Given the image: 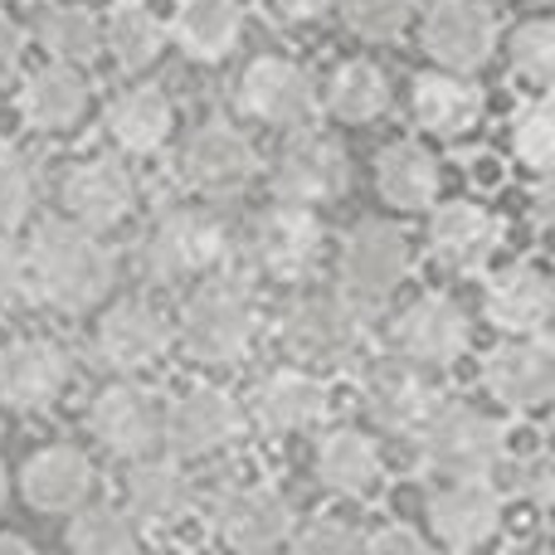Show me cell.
<instances>
[{
    "label": "cell",
    "instance_id": "1f68e13d",
    "mask_svg": "<svg viewBox=\"0 0 555 555\" xmlns=\"http://www.w3.org/2000/svg\"><path fill=\"white\" fill-rule=\"evenodd\" d=\"M171 127H176V107L162 88H127V93L107 107V137H113L127 156L162 152Z\"/></svg>",
    "mask_w": 555,
    "mask_h": 555
},
{
    "label": "cell",
    "instance_id": "d590c367",
    "mask_svg": "<svg viewBox=\"0 0 555 555\" xmlns=\"http://www.w3.org/2000/svg\"><path fill=\"white\" fill-rule=\"evenodd\" d=\"M68 546L83 555H122L142 546V527L127 517V507L83 502V507H74V521H68Z\"/></svg>",
    "mask_w": 555,
    "mask_h": 555
},
{
    "label": "cell",
    "instance_id": "4fadbf2b",
    "mask_svg": "<svg viewBox=\"0 0 555 555\" xmlns=\"http://www.w3.org/2000/svg\"><path fill=\"white\" fill-rule=\"evenodd\" d=\"M346 152L336 137L322 132H297L278 146L273 156V191L278 201H293V205H322L332 195L346 191Z\"/></svg>",
    "mask_w": 555,
    "mask_h": 555
},
{
    "label": "cell",
    "instance_id": "60d3db41",
    "mask_svg": "<svg viewBox=\"0 0 555 555\" xmlns=\"http://www.w3.org/2000/svg\"><path fill=\"white\" fill-rule=\"evenodd\" d=\"M35 205V176L20 156L0 152V234H15Z\"/></svg>",
    "mask_w": 555,
    "mask_h": 555
},
{
    "label": "cell",
    "instance_id": "c3c4849f",
    "mask_svg": "<svg viewBox=\"0 0 555 555\" xmlns=\"http://www.w3.org/2000/svg\"><path fill=\"white\" fill-rule=\"evenodd\" d=\"M5 492H10V468L0 463V502H5Z\"/></svg>",
    "mask_w": 555,
    "mask_h": 555
},
{
    "label": "cell",
    "instance_id": "9c48e42d",
    "mask_svg": "<svg viewBox=\"0 0 555 555\" xmlns=\"http://www.w3.org/2000/svg\"><path fill=\"white\" fill-rule=\"evenodd\" d=\"M390 341L400 361H414L424 371H449L468 351V312L449 293H424L410 307H400Z\"/></svg>",
    "mask_w": 555,
    "mask_h": 555
},
{
    "label": "cell",
    "instance_id": "e575fe53",
    "mask_svg": "<svg viewBox=\"0 0 555 555\" xmlns=\"http://www.w3.org/2000/svg\"><path fill=\"white\" fill-rule=\"evenodd\" d=\"M326 107H332V117H341V122H375V117L390 107V83H385V74L375 64L351 59V64H341L332 74V83H326Z\"/></svg>",
    "mask_w": 555,
    "mask_h": 555
},
{
    "label": "cell",
    "instance_id": "7a4b0ae2",
    "mask_svg": "<svg viewBox=\"0 0 555 555\" xmlns=\"http://www.w3.org/2000/svg\"><path fill=\"white\" fill-rule=\"evenodd\" d=\"M259 336L254 297L230 278H205L181 307V341L201 365H234Z\"/></svg>",
    "mask_w": 555,
    "mask_h": 555
},
{
    "label": "cell",
    "instance_id": "7402d4cb",
    "mask_svg": "<svg viewBox=\"0 0 555 555\" xmlns=\"http://www.w3.org/2000/svg\"><path fill=\"white\" fill-rule=\"evenodd\" d=\"M132 205H137V181L113 156L78 162L64 176V210L83 230H113V224H122L132 215Z\"/></svg>",
    "mask_w": 555,
    "mask_h": 555
},
{
    "label": "cell",
    "instance_id": "ac0fdd59",
    "mask_svg": "<svg viewBox=\"0 0 555 555\" xmlns=\"http://www.w3.org/2000/svg\"><path fill=\"white\" fill-rule=\"evenodd\" d=\"M293 521H297L293 502H287L278 488H263V482L230 488L220 502H215V531H220V541L234 546V551H278V546H287Z\"/></svg>",
    "mask_w": 555,
    "mask_h": 555
},
{
    "label": "cell",
    "instance_id": "8fae6325",
    "mask_svg": "<svg viewBox=\"0 0 555 555\" xmlns=\"http://www.w3.org/2000/svg\"><path fill=\"white\" fill-rule=\"evenodd\" d=\"M68 356L49 336H20L0 351V404L15 414L54 410L68 390Z\"/></svg>",
    "mask_w": 555,
    "mask_h": 555
},
{
    "label": "cell",
    "instance_id": "f546056e",
    "mask_svg": "<svg viewBox=\"0 0 555 555\" xmlns=\"http://www.w3.org/2000/svg\"><path fill=\"white\" fill-rule=\"evenodd\" d=\"M375 191L385 205L404 215H420L439 201V162L420 142H390L375 156Z\"/></svg>",
    "mask_w": 555,
    "mask_h": 555
},
{
    "label": "cell",
    "instance_id": "83f0119b",
    "mask_svg": "<svg viewBox=\"0 0 555 555\" xmlns=\"http://www.w3.org/2000/svg\"><path fill=\"white\" fill-rule=\"evenodd\" d=\"M551 307H555L551 278H546V269H537V263H512V269H502L488 283V297H482L488 322L498 326V332H507V336L546 332Z\"/></svg>",
    "mask_w": 555,
    "mask_h": 555
},
{
    "label": "cell",
    "instance_id": "9a60e30c",
    "mask_svg": "<svg viewBox=\"0 0 555 555\" xmlns=\"http://www.w3.org/2000/svg\"><path fill=\"white\" fill-rule=\"evenodd\" d=\"M240 107L269 127H302L317 107V78L307 74L297 59L263 54L244 68Z\"/></svg>",
    "mask_w": 555,
    "mask_h": 555
},
{
    "label": "cell",
    "instance_id": "484cf974",
    "mask_svg": "<svg viewBox=\"0 0 555 555\" xmlns=\"http://www.w3.org/2000/svg\"><path fill=\"white\" fill-rule=\"evenodd\" d=\"M317 482H322L326 492H336V498H351V502H365L380 492L385 482V459H380V443L371 439V434L361 429H326L322 439H317Z\"/></svg>",
    "mask_w": 555,
    "mask_h": 555
},
{
    "label": "cell",
    "instance_id": "cb8c5ba5",
    "mask_svg": "<svg viewBox=\"0 0 555 555\" xmlns=\"http://www.w3.org/2000/svg\"><path fill=\"white\" fill-rule=\"evenodd\" d=\"M498 215L478 201H449L429 215V254L453 273H478L498 254Z\"/></svg>",
    "mask_w": 555,
    "mask_h": 555
},
{
    "label": "cell",
    "instance_id": "f1b7e54d",
    "mask_svg": "<svg viewBox=\"0 0 555 555\" xmlns=\"http://www.w3.org/2000/svg\"><path fill=\"white\" fill-rule=\"evenodd\" d=\"M20 113L35 132H74L88 113V78L78 64H44L20 88Z\"/></svg>",
    "mask_w": 555,
    "mask_h": 555
},
{
    "label": "cell",
    "instance_id": "7c38bea8",
    "mask_svg": "<svg viewBox=\"0 0 555 555\" xmlns=\"http://www.w3.org/2000/svg\"><path fill=\"white\" fill-rule=\"evenodd\" d=\"M498 49V20L482 0H434L424 15V54L453 74H478Z\"/></svg>",
    "mask_w": 555,
    "mask_h": 555
},
{
    "label": "cell",
    "instance_id": "8992f818",
    "mask_svg": "<svg viewBox=\"0 0 555 555\" xmlns=\"http://www.w3.org/2000/svg\"><path fill=\"white\" fill-rule=\"evenodd\" d=\"M336 273H341V293L371 317L410 273V234L390 220H361L346 234Z\"/></svg>",
    "mask_w": 555,
    "mask_h": 555
},
{
    "label": "cell",
    "instance_id": "f6af8a7d",
    "mask_svg": "<svg viewBox=\"0 0 555 555\" xmlns=\"http://www.w3.org/2000/svg\"><path fill=\"white\" fill-rule=\"evenodd\" d=\"M20 54H25V29H20L10 15H0V78L15 74Z\"/></svg>",
    "mask_w": 555,
    "mask_h": 555
},
{
    "label": "cell",
    "instance_id": "4dcf8cb0",
    "mask_svg": "<svg viewBox=\"0 0 555 555\" xmlns=\"http://www.w3.org/2000/svg\"><path fill=\"white\" fill-rule=\"evenodd\" d=\"M171 35H176V44L185 49V59H195V64H220L244 39V5L240 0H185V5L176 10Z\"/></svg>",
    "mask_w": 555,
    "mask_h": 555
},
{
    "label": "cell",
    "instance_id": "ab89813d",
    "mask_svg": "<svg viewBox=\"0 0 555 555\" xmlns=\"http://www.w3.org/2000/svg\"><path fill=\"white\" fill-rule=\"evenodd\" d=\"M287 546L302 555H346V551H361V531L346 527L341 517H307V521H293Z\"/></svg>",
    "mask_w": 555,
    "mask_h": 555
},
{
    "label": "cell",
    "instance_id": "836d02e7",
    "mask_svg": "<svg viewBox=\"0 0 555 555\" xmlns=\"http://www.w3.org/2000/svg\"><path fill=\"white\" fill-rule=\"evenodd\" d=\"M35 35L59 64H93L103 54V20L88 5H49Z\"/></svg>",
    "mask_w": 555,
    "mask_h": 555
},
{
    "label": "cell",
    "instance_id": "d6986e66",
    "mask_svg": "<svg viewBox=\"0 0 555 555\" xmlns=\"http://www.w3.org/2000/svg\"><path fill=\"white\" fill-rule=\"evenodd\" d=\"M259 152L254 142L230 122H205L201 132L185 142L181 152V176L205 195H234L259 176Z\"/></svg>",
    "mask_w": 555,
    "mask_h": 555
},
{
    "label": "cell",
    "instance_id": "52a82bcc",
    "mask_svg": "<svg viewBox=\"0 0 555 555\" xmlns=\"http://www.w3.org/2000/svg\"><path fill=\"white\" fill-rule=\"evenodd\" d=\"M244 429V410L220 385H191L162 404V443L176 459H215Z\"/></svg>",
    "mask_w": 555,
    "mask_h": 555
},
{
    "label": "cell",
    "instance_id": "4316f807",
    "mask_svg": "<svg viewBox=\"0 0 555 555\" xmlns=\"http://www.w3.org/2000/svg\"><path fill=\"white\" fill-rule=\"evenodd\" d=\"M20 488H25L29 507L35 512H74L93 498L98 488V468L83 449H68V443H54V449H39L35 459L20 473Z\"/></svg>",
    "mask_w": 555,
    "mask_h": 555
},
{
    "label": "cell",
    "instance_id": "f35d334b",
    "mask_svg": "<svg viewBox=\"0 0 555 555\" xmlns=\"http://www.w3.org/2000/svg\"><path fill=\"white\" fill-rule=\"evenodd\" d=\"M341 5V20L351 35L361 39H400L410 29L420 0H336Z\"/></svg>",
    "mask_w": 555,
    "mask_h": 555
},
{
    "label": "cell",
    "instance_id": "277c9868",
    "mask_svg": "<svg viewBox=\"0 0 555 555\" xmlns=\"http://www.w3.org/2000/svg\"><path fill=\"white\" fill-rule=\"evenodd\" d=\"M365 312L351 297L336 293H302L287 302V312L278 317V346L302 365H332L361 346Z\"/></svg>",
    "mask_w": 555,
    "mask_h": 555
},
{
    "label": "cell",
    "instance_id": "ba28073f",
    "mask_svg": "<svg viewBox=\"0 0 555 555\" xmlns=\"http://www.w3.org/2000/svg\"><path fill=\"white\" fill-rule=\"evenodd\" d=\"M224 230L205 210H171L146 230L142 240V269L156 283H185V278L210 273L224 259Z\"/></svg>",
    "mask_w": 555,
    "mask_h": 555
},
{
    "label": "cell",
    "instance_id": "3957f363",
    "mask_svg": "<svg viewBox=\"0 0 555 555\" xmlns=\"http://www.w3.org/2000/svg\"><path fill=\"white\" fill-rule=\"evenodd\" d=\"M420 453L443 478H488L507 459V429L478 404H443L414 434Z\"/></svg>",
    "mask_w": 555,
    "mask_h": 555
},
{
    "label": "cell",
    "instance_id": "8d00e7d4",
    "mask_svg": "<svg viewBox=\"0 0 555 555\" xmlns=\"http://www.w3.org/2000/svg\"><path fill=\"white\" fill-rule=\"evenodd\" d=\"M512 156L527 166L531 176H546L551 171V156H555V113H551V98L546 88L517 103L512 113Z\"/></svg>",
    "mask_w": 555,
    "mask_h": 555
},
{
    "label": "cell",
    "instance_id": "30bf717a",
    "mask_svg": "<svg viewBox=\"0 0 555 555\" xmlns=\"http://www.w3.org/2000/svg\"><path fill=\"white\" fill-rule=\"evenodd\" d=\"M482 385L502 410L537 414L551 404L555 395V351L546 332L537 336H507L502 346H492L482 361Z\"/></svg>",
    "mask_w": 555,
    "mask_h": 555
},
{
    "label": "cell",
    "instance_id": "e0dca14e",
    "mask_svg": "<svg viewBox=\"0 0 555 555\" xmlns=\"http://www.w3.org/2000/svg\"><path fill=\"white\" fill-rule=\"evenodd\" d=\"M326 410H332V395H326V385L317 380L312 371H302V365H278L249 395V420L259 424L263 434H273V439L317 429V424L326 420Z\"/></svg>",
    "mask_w": 555,
    "mask_h": 555
},
{
    "label": "cell",
    "instance_id": "d4e9b609",
    "mask_svg": "<svg viewBox=\"0 0 555 555\" xmlns=\"http://www.w3.org/2000/svg\"><path fill=\"white\" fill-rule=\"evenodd\" d=\"M414 122L429 137H443V142H459V137L478 132L482 122V88L468 83V74H453V68H429V74L414 78Z\"/></svg>",
    "mask_w": 555,
    "mask_h": 555
},
{
    "label": "cell",
    "instance_id": "b9f144b4",
    "mask_svg": "<svg viewBox=\"0 0 555 555\" xmlns=\"http://www.w3.org/2000/svg\"><path fill=\"white\" fill-rule=\"evenodd\" d=\"M361 546L375 551V555H424L429 541H424L414 527H404V521H385V527H375L371 537H361Z\"/></svg>",
    "mask_w": 555,
    "mask_h": 555
},
{
    "label": "cell",
    "instance_id": "d6a6232c",
    "mask_svg": "<svg viewBox=\"0 0 555 555\" xmlns=\"http://www.w3.org/2000/svg\"><path fill=\"white\" fill-rule=\"evenodd\" d=\"M103 49H113V59L127 74L146 68L166 49L162 15H156L146 0H122V5H113V15L103 20Z\"/></svg>",
    "mask_w": 555,
    "mask_h": 555
},
{
    "label": "cell",
    "instance_id": "44dd1931",
    "mask_svg": "<svg viewBox=\"0 0 555 555\" xmlns=\"http://www.w3.org/2000/svg\"><path fill=\"white\" fill-rule=\"evenodd\" d=\"M439 385L429 380V371L414 361H380L371 375H365V410H371V420L380 424V429L390 434H420L424 420H429L434 410H439Z\"/></svg>",
    "mask_w": 555,
    "mask_h": 555
},
{
    "label": "cell",
    "instance_id": "603a6c76",
    "mask_svg": "<svg viewBox=\"0 0 555 555\" xmlns=\"http://www.w3.org/2000/svg\"><path fill=\"white\" fill-rule=\"evenodd\" d=\"M122 498H127V517L142 531H171L191 517L195 488L185 478V468L176 459H132L122 478Z\"/></svg>",
    "mask_w": 555,
    "mask_h": 555
},
{
    "label": "cell",
    "instance_id": "7dc6e473",
    "mask_svg": "<svg viewBox=\"0 0 555 555\" xmlns=\"http://www.w3.org/2000/svg\"><path fill=\"white\" fill-rule=\"evenodd\" d=\"M35 546H29L20 531H0V555H29Z\"/></svg>",
    "mask_w": 555,
    "mask_h": 555
},
{
    "label": "cell",
    "instance_id": "5bb4252c",
    "mask_svg": "<svg viewBox=\"0 0 555 555\" xmlns=\"http://www.w3.org/2000/svg\"><path fill=\"white\" fill-rule=\"evenodd\" d=\"M166 351H171V322L146 297H127V302L107 307V317L98 322V356L122 375L152 371L166 361Z\"/></svg>",
    "mask_w": 555,
    "mask_h": 555
},
{
    "label": "cell",
    "instance_id": "ee69618b",
    "mask_svg": "<svg viewBox=\"0 0 555 555\" xmlns=\"http://www.w3.org/2000/svg\"><path fill=\"white\" fill-rule=\"evenodd\" d=\"M336 0H269V15L283 20V25H302V20H317L322 10H332Z\"/></svg>",
    "mask_w": 555,
    "mask_h": 555
},
{
    "label": "cell",
    "instance_id": "bcb514c9",
    "mask_svg": "<svg viewBox=\"0 0 555 555\" xmlns=\"http://www.w3.org/2000/svg\"><path fill=\"white\" fill-rule=\"evenodd\" d=\"M521 488L531 492V502H537V507H546V502H551V463L546 459L531 463L527 478H521Z\"/></svg>",
    "mask_w": 555,
    "mask_h": 555
},
{
    "label": "cell",
    "instance_id": "5b68a950",
    "mask_svg": "<svg viewBox=\"0 0 555 555\" xmlns=\"http://www.w3.org/2000/svg\"><path fill=\"white\" fill-rule=\"evenodd\" d=\"M322 259V220L312 205H273L244 234V263L269 283H302Z\"/></svg>",
    "mask_w": 555,
    "mask_h": 555
},
{
    "label": "cell",
    "instance_id": "6da1fadb",
    "mask_svg": "<svg viewBox=\"0 0 555 555\" xmlns=\"http://www.w3.org/2000/svg\"><path fill=\"white\" fill-rule=\"evenodd\" d=\"M25 287L49 307L83 312L113 287V254L98 244V230L74 220L39 224L35 244L25 249Z\"/></svg>",
    "mask_w": 555,
    "mask_h": 555
},
{
    "label": "cell",
    "instance_id": "7bdbcfd3",
    "mask_svg": "<svg viewBox=\"0 0 555 555\" xmlns=\"http://www.w3.org/2000/svg\"><path fill=\"white\" fill-rule=\"evenodd\" d=\"M15 297H25V254L10 234H0V307H10Z\"/></svg>",
    "mask_w": 555,
    "mask_h": 555
},
{
    "label": "cell",
    "instance_id": "74e56055",
    "mask_svg": "<svg viewBox=\"0 0 555 555\" xmlns=\"http://www.w3.org/2000/svg\"><path fill=\"white\" fill-rule=\"evenodd\" d=\"M507 59H512V78H521L531 93H537V88H551V74H555V25L546 15L517 25V29H512Z\"/></svg>",
    "mask_w": 555,
    "mask_h": 555
},
{
    "label": "cell",
    "instance_id": "ffe728a7",
    "mask_svg": "<svg viewBox=\"0 0 555 555\" xmlns=\"http://www.w3.org/2000/svg\"><path fill=\"white\" fill-rule=\"evenodd\" d=\"M434 541L449 551H478L502 527V492L488 478H453L429 498Z\"/></svg>",
    "mask_w": 555,
    "mask_h": 555
},
{
    "label": "cell",
    "instance_id": "2e32d148",
    "mask_svg": "<svg viewBox=\"0 0 555 555\" xmlns=\"http://www.w3.org/2000/svg\"><path fill=\"white\" fill-rule=\"evenodd\" d=\"M88 429L117 459H142L162 443V404L132 380L103 385L88 404Z\"/></svg>",
    "mask_w": 555,
    "mask_h": 555
}]
</instances>
